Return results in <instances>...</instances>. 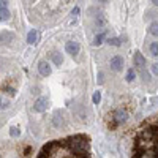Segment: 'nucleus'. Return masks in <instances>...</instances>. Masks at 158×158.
Returning <instances> with one entry per match:
<instances>
[{"label":"nucleus","mask_w":158,"mask_h":158,"mask_svg":"<svg viewBox=\"0 0 158 158\" xmlns=\"http://www.w3.org/2000/svg\"><path fill=\"white\" fill-rule=\"evenodd\" d=\"M37 158H93L90 137L86 134H73L51 141L43 145Z\"/></svg>","instance_id":"obj_1"},{"label":"nucleus","mask_w":158,"mask_h":158,"mask_svg":"<svg viewBox=\"0 0 158 158\" xmlns=\"http://www.w3.org/2000/svg\"><path fill=\"white\" fill-rule=\"evenodd\" d=\"M10 16V10L7 8V2H0V21H7Z\"/></svg>","instance_id":"obj_3"},{"label":"nucleus","mask_w":158,"mask_h":158,"mask_svg":"<svg viewBox=\"0 0 158 158\" xmlns=\"http://www.w3.org/2000/svg\"><path fill=\"white\" fill-rule=\"evenodd\" d=\"M38 71L41 73L43 76H49V73H51L49 63H46V62H40V65H38Z\"/></svg>","instance_id":"obj_6"},{"label":"nucleus","mask_w":158,"mask_h":158,"mask_svg":"<svg viewBox=\"0 0 158 158\" xmlns=\"http://www.w3.org/2000/svg\"><path fill=\"white\" fill-rule=\"evenodd\" d=\"M35 40H37V32L32 30L30 33H29V43H35Z\"/></svg>","instance_id":"obj_11"},{"label":"nucleus","mask_w":158,"mask_h":158,"mask_svg":"<svg viewBox=\"0 0 158 158\" xmlns=\"http://www.w3.org/2000/svg\"><path fill=\"white\" fill-rule=\"evenodd\" d=\"M111 66H112L114 70H120L122 66H123V58L119 57V55L112 57V58H111Z\"/></svg>","instance_id":"obj_5"},{"label":"nucleus","mask_w":158,"mask_h":158,"mask_svg":"<svg viewBox=\"0 0 158 158\" xmlns=\"http://www.w3.org/2000/svg\"><path fill=\"white\" fill-rule=\"evenodd\" d=\"M134 63H136V66H144L145 65V58L142 57L139 52H136V55H134Z\"/></svg>","instance_id":"obj_7"},{"label":"nucleus","mask_w":158,"mask_h":158,"mask_svg":"<svg viewBox=\"0 0 158 158\" xmlns=\"http://www.w3.org/2000/svg\"><path fill=\"white\" fill-rule=\"evenodd\" d=\"M130 158H158V112L134 130Z\"/></svg>","instance_id":"obj_2"},{"label":"nucleus","mask_w":158,"mask_h":158,"mask_svg":"<svg viewBox=\"0 0 158 158\" xmlns=\"http://www.w3.org/2000/svg\"><path fill=\"white\" fill-rule=\"evenodd\" d=\"M152 71H153V74L158 76V63H155V65L152 66Z\"/></svg>","instance_id":"obj_12"},{"label":"nucleus","mask_w":158,"mask_h":158,"mask_svg":"<svg viewBox=\"0 0 158 158\" xmlns=\"http://www.w3.org/2000/svg\"><path fill=\"white\" fill-rule=\"evenodd\" d=\"M44 101H46V98H40V100H37V103H35V109L40 111V112H41V111H44V108H46V106L43 104Z\"/></svg>","instance_id":"obj_10"},{"label":"nucleus","mask_w":158,"mask_h":158,"mask_svg":"<svg viewBox=\"0 0 158 158\" xmlns=\"http://www.w3.org/2000/svg\"><path fill=\"white\" fill-rule=\"evenodd\" d=\"M149 33H152L153 37H158V22H152L149 25Z\"/></svg>","instance_id":"obj_9"},{"label":"nucleus","mask_w":158,"mask_h":158,"mask_svg":"<svg viewBox=\"0 0 158 158\" xmlns=\"http://www.w3.org/2000/svg\"><path fill=\"white\" fill-rule=\"evenodd\" d=\"M66 52L70 55H76L79 52V44L76 41H68L66 43Z\"/></svg>","instance_id":"obj_4"},{"label":"nucleus","mask_w":158,"mask_h":158,"mask_svg":"<svg viewBox=\"0 0 158 158\" xmlns=\"http://www.w3.org/2000/svg\"><path fill=\"white\" fill-rule=\"evenodd\" d=\"M149 51H150L152 55H155V57H158V41H153L149 44Z\"/></svg>","instance_id":"obj_8"},{"label":"nucleus","mask_w":158,"mask_h":158,"mask_svg":"<svg viewBox=\"0 0 158 158\" xmlns=\"http://www.w3.org/2000/svg\"><path fill=\"white\" fill-rule=\"evenodd\" d=\"M93 101H95V103H98V101H100V93H98V92L93 95Z\"/></svg>","instance_id":"obj_13"}]
</instances>
